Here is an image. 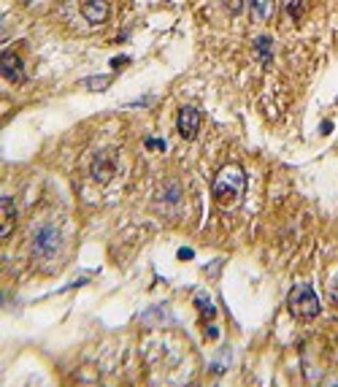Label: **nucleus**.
<instances>
[{
  "label": "nucleus",
  "instance_id": "obj_1",
  "mask_svg": "<svg viewBox=\"0 0 338 387\" xmlns=\"http://www.w3.org/2000/svg\"><path fill=\"white\" fill-rule=\"evenodd\" d=\"M214 198L222 203V206H233L244 190H246V174H244V168H238V165H225L220 174H217V179H214Z\"/></svg>",
  "mask_w": 338,
  "mask_h": 387
},
{
  "label": "nucleus",
  "instance_id": "obj_2",
  "mask_svg": "<svg viewBox=\"0 0 338 387\" xmlns=\"http://www.w3.org/2000/svg\"><path fill=\"white\" fill-rule=\"evenodd\" d=\"M287 304H290V311H293L298 320H314V317L319 314V298H317L314 287L306 284V282L295 284V287L290 290Z\"/></svg>",
  "mask_w": 338,
  "mask_h": 387
},
{
  "label": "nucleus",
  "instance_id": "obj_3",
  "mask_svg": "<svg viewBox=\"0 0 338 387\" xmlns=\"http://www.w3.org/2000/svg\"><path fill=\"white\" fill-rule=\"evenodd\" d=\"M63 247V233L57 225H41L33 238V255L38 260H52Z\"/></svg>",
  "mask_w": 338,
  "mask_h": 387
},
{
  "label": "nucleus",
  "instance_id": "obj_4",
  "mask_svg": "<svg viewBox=\"0 0 338 387\" xmlns=\"http://www.w3.org/2000/svg\"><path fill=\"white\" fill-rule=\"evenodd\" d=\"M114 174H116V157L109 155V152H98L92 157V176H95V182L106 185V182H112Z\"/></svg>",
  "mask_w": 338,
  "mask_h": 387
},
{
  "label": "nucleus",
  "instance_id": "obj_5",
  "mask_svg": "<svg viewBox=\"0 0 338 387\" xmlns=\"http://www.w3.org/2000/svg\"><path fill=\"white\" fill-rule=\"evenodd\" d=\"M0 71L8 81H22L25 79V63L17 52H3L0 54Z\"/></svg>",
  "mask_w": 338,
  "mask_h": 387
},
{
  "label": "nucleus",
  "instance_id": "obj_6",
  "mask_svg": "<svg viewBox=\"0 0 338 387\" xmlns=\"http://www.w3.org/2000/svg\"><path fill=\"white\" fill-rule=\"evenodd\" d=\"M198 130H200V112H198L195 106H184V109L179 112V133H182L184 138H195Z\"/></svg>",
  "mask_w": 338,
  "mask_h": 387
},
{
  "label": "nucleus",
  "instance_id": "obj_7",
  "mask_svg": "<svg viewBox=\"0 0 338 387\" xmlns=\"http://www.w3.org/2000/svg\"><path fill=\"white\" fill-rule=\"evenodd\" d=\"M81 14L87 22L92 25H103L109 17V0H84L81 3Z\"/></svg>",
  "mask_w": 338,
  "mask_h": 387
},
{
  "label": "nucleus",
  "instance_id": "obj_8",
  "mask_svg": "<svg viewBox=\"0 0 338 387\" xmlns=\"http://www.w3.org/2000/svg\"><path fill=\"white\" fill-rule=\"evenodd\" d=\"M0 209H3V225H0V238H8L11 231H14V222H17V206H14V200L6 195L3 200H0Z\"/></svg>",
  "mask_w": 338,
  "mask_h": 387
},
{
  "label": "nucleus",
  "instance_id": "obj_9",
  "mask_svg": "<svg viewBox=\"0 0 338 387\" xmlns=\"http://www.w3.org/2000/svg\"><path fill=\"white\" fill-rule=\"evenodd\" d=\"M144 322H147V325H171V322H173V314L168 311L165 304H157V306H151V309L144 311Z\"/></svg>",
  "mask_w": 338,
  "mask_h": 387
},
{
  "label": "nucleus",
  "instance_id": "obj_10",
  "mask_svg": "<svg viewBox=\"0 0 338 387\" xmlns=\"http://www.w3.org/2000/svg\"><path fill=\"white\" fill-rule=\"evenodd\" d=\"M249 11L255 22H268L273 14V0H249Z\"/></svg>",
  "mask_w": 338,
  "mask_h": 387
},
{
  "label": "nucleus",
  "instance_id": "obj_11",
  "mask_svg": "<svg viewBox=\"0 0 338 387\" xmlns=\"http://www.w3.org/2000/svg\"><path fill=\"white\" fill-rule=\"evenodd\" d=\"M255 52H257V57H260L263 65H271V60H273V41L268 39V36L255 39Z\"/></svg>",
  "mask_w": 338,
  "mask_h": 387
},
{
  "label": "nucleus",
  "instance_id": "obj_12",
  "mask_svg": "<svg viewBox=\"0 0 338 387\" xmlns=\"http://www.w3.org/2000/svg\"><path fill=\"white\" fill-rule=\"evenodd\" d=\"M160 203L165 200V203H179L182 200V185L179 182H165V187H162V193H160V198H157Z\"/></svg>",
  "mask_w": 338,
  "mask_h": 387
},
{
  "label": "nucleus",
  "instance_id": "obj_13",
  "mask_svg": "<svg viewBox=\"0 0 338 387\" xmlns=\"http://www.w3.org/2000/svg\"><path fill=\"white\" fill-rule=\"evenodd\" d=\"M195 304H198V311L203 314V320H214V314H217V309L211 306V301H209V295H203V293H200V295L195 298Z\"/></svg>",
  "mask_w": 338,
  "mask_h": 387
},
{
  "label": "nucleus",
  "instance_id": "obj_14",
  "mask_svg": "<svg viewBox=\"0 0 338 387\" xmlns=\"http://www.w3.org/2000/svg\"><path fill=\"white\" fill-rule=\"evenodd\" d=\"M81 84H84L87 90H95V92H103V90H106V87L112 84V79H109V76H89V79H84Z\"/></svg>",
  "mask_w": 338,
  "mask_h": 387
},
{
  "label": "nucleus",
  "instance_id": "obj_15",
  "mask_svg": "<svg viewBox=\"0 0 338 387\" xmlns=\"http://www.w3.org/2000/svg\"><path fill=\"white\" fill-rule=\"evenodd\" d=\"M227 363H230V347H225V355H222L220 360H214V363H211V371L222 374V371H227Z\"/></svg>",
  "mask_w": 338,
  "mask_h": 387
},
{
  "label": "nucleus",
  "instance_id": "obj_16",
  "mask_svg": "<svg viewBox=\"0 0 338 387\" xmlns=\"http://www.w3.org/2000/svg\"><path fill=\"white\" fill-rule=\"evenodd\" d=\"M222 6H225L230 14H238L244 8V0H222Z\"/></svg>",
  "mask_w": 338,
  "mask_h": 387
},
{
  "label": "nucleus",
  "instance_id": "obj_17",
  "mask_svg": "<svg viewBox=\"0 0 338 387\" xmlns=\"http://www.w3.org/2000/svg\"><path fill=\"white\" fill-rule=\"evenodd\" d=\"M127 60H130V57H125V54H122V57H114L112 68H116V71H119V68H125V63H127Z\"/></svg>",
  "mask_w": 338,
  "mask_h": 387
},
{
  "label": "nucleus",
  "instance_id": "obj_18",
  "mask_svg": "<svg viewBox=\"0 0 338 387\" xmlns=\"http://www.w3.org/2000/svg\"><path fill=\"white\" fill-rule=\"evenodd\" d=\"M147 147H154V149H165V141H160V138H147Z\"/></svg>",
  "mask_w": 338,
  "mask_h": 387
},
{
  "label": "nucleus",
  "instance_id": "obj_19",
  "mask_svg": "<svg viewBox=\"0 0 338 387\" xmlns=\"http://www.w3.org/2000/svg\"><path fill=\"white\" fill-rule=\"evenodd\" d=\"M330 298H333V301L338 304V279L333 282V284H330Z\"/></svg>",
  "mask_w": 338,
  "mask_h": 387
},
{
  "label": "nucleus",
  "instance_id": "obj_20",
  "mask_svg": "<svg viewBox=\"0 0 338 387\" xmlns=\"http://www.w3.org/2000/svg\"><path fill=\"white\" fill-rule=\"evenodd\" d=\"M179 258H182V260H189V258H192V249H187V247L179 249Z\"/></svg>",
  "mask_w": 338,
  "mask_h": 387
},
{
  "label": "nucleus",
  "instance_id": "obj_21",
  "mask_svg": "<svg viewBox=\"0 0 338 387\" xmlns=\"http://www.w3.org/2000/svg\"><path fill=\"white\" fill-rule=\"evenodd\" d=\"M319 130H322V133H330V130H333V122H322V127H319Z\"/></svg>",
  "mask_w": 338,
  "mask_h": 387
}]
</instances>
